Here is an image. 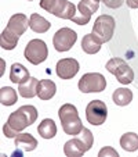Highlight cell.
Wrapping results in <instances>:
<instances>
[{"mask_svg": "<svg viewBox=\"0 0 138 157\" xmlns=\"http://www.w3.org/2000/svg\"><path fill=\"white\" fill-rule=\"evenodd\" d=\"M37 110L35 106H22L12 111L9 116V120L3 127V133L6 138H15L27 127L35 124L37 120Z\"/></svg>", "mask_w": 138, "mask_h": 157, "instance_id": "cell-1", "label": "cell"}, {"mask_svg": "<svg viewBox=\"0 0 138 157\" xmlns=\"http://www.w3.org/2000/svg\"><path fill=\"white\" fill-rule=\"evenodd\" d=\"M29 27V20L25 14H14L10 17L6 29L0 35V46L4 50H12L17 48L19 38L25 33Z\"/></svg>", "mask_w": 138, "mask_h": 157, "instance_id": "cell-2", "label": "cell"}, {"mask_svg": "<svg viewBox=\"0 0 138 157\" xmlns=\"http://www.w3.org/2000/svg\"><path fill=\"white\" fill-rule=\"evenodd\" d=\"M58 117L59 121H61L62 129L66 135L76 136L84 128L82 124V120L79 117V113H77V109L71 103H65L64 106L59 107Z\"/></svg>", "mask_w": 138, "mask_h": 157, "instance_id": "cell-3", "label": "cell"}, {"mask_svg": "<svg viewBox=\"0 0 138 157\" xmlns=\"http://www.w3.org/2000/svg\"><path fill=\"white\" fill-rule=\"evenodd\" d=\"M40 7L47 13L64 20H72L76 15V9L69 0H40Z\"/></svg>", "mask_w": 138, "mask_h": 157, "instance_id": "cell-4", "label": "cell"}, {"mask_svg": "<svg viewBox=\"0 0 138 157\" xmlns=\"http://www.w3.org/2000/svg\"><path fill=\"white\" fill-rule=\"evenodd\" d=\"M105 68L108 70L111 74L116 77V79L123 85H129L134 79V71L133 68L127 64L126 60L120 59V57H113L106 63Z\"/></svg>", "mask_w": 138, "mask_h": 157, "instance_id": "cell-5", "label": "cell"}, {"mask_svg": "<svg viewBox=\"0 0 138 157\" xmlns=\"http://www.w3.org/2000/svg\"><path fill=\"white\" fill-rule=\"evenodd\" d=\"M79 90L83 93H100L106 88V79L100 72H87L79 81Z\"/></svg>", "mask_w": 138, "mask_h": 157, "instance_id": "cell-6", "label": "cell"}, {"mask_svg": "<svg viewBox=\"0 0 138 157\" xmlns=\"http://www.w3.org/2000/svg\"><path fill=\"white\" fill-rule=\"evenodd\" d=\"M115 27H116V22H115V18L112 15L108 14H102L100 17H97L94 25H93V33L100 39L102 43H106L112 39L115 32Z\"/></svg>", "mask_w": 138, "mask_h": 157, "instance_id": "cell-7", "label": "cell"}, {"mask_svg": "<svg viewBox=\"0 0 138 157\" xmlns=\"http://www.w3.org/2000/svg\"><path fill=\"white\" fill-rule=\"evenodd\" d=\"M24 56L30 64L39 65L48 56V49L46 42L41 40V39H32L25 48Z\"/></svg>", "mask_w": 138, "mask_h": 157, "instance_id": "cell-8", "label": "cell"}, {"mask_svg": "<svg viewBox=\"0 0 138 157\" xmlns=\"http://www.w3.org/2000/svg\"><path fill=\"white\" fill-rule=\"evenodd\" d=\"M108 117V107L102 100H91L86 107V118L91 125H102Z\"/></svg>", "mask_w": 138, "mask_h": 157, "instance_id": "cell-9", "label": "cell"}, {"mask_svg": "<svg viewBox=\"0 0 138 157\" xmlns=\"http://www.w3.org/2000/svg\"><path fill=\"white\" fill-rule=\"evenodd\" d=\"M77 40V33L71 28H61L53 36V44L57 52H68L75 46Z\"/></svg>", "mask_w": 138, "mask_h": 157, "instance_id": "cell-10", "label": "cell"}, {"mask_svg": "<svg viewBox=\"0 0 138 157\" xmlns=\"http://www.w3.org/2000/svg\"><path fill=\"white\" fill-rule=\"evenodd\" d=\"M100 7V2L97 0H80L77 4V13L72 21L77 25H87L91 15L94 14Z\"/></svg>", "mask_w": 138, "mask_h": 157, "instance_id": "cell-11", "label": "cell"}, {"mask_svg": "<svg viewBox=\"0 0 138 157\" xmlns=\"http://www.w3.org/2000/svg\"><path fill=\"white\" fill-rule=\"evenodd\" d=\"M79 61L76 59H72V57L61 59L55 65V72L61 79H72L79 72Z\"/></svg>", "mask_w": 138, "mask_h": 157, "instance_id": "cell-12", "label": "cell"}, {"mask_svg": "<svg viewBox=\"0 0 138 157\" xmlns=\"http://www.w3.org/2000/svg\"><path fill=\"white\" fill-rule=\"evenodd\" d=\"M86 151H87L86 145L83 143V140L80 139L77 135L73 139L68 140L64 145V153H65V156H68V157H80V156H83Z\"/></svg>", "mask_w": 138, "mask_h": 157, "instance_id": "cell-13", "label": "cell"}, {"mask_svg": "<svg viewBox=\"0 0 138 157\" xmlns=\"http://www.w3.org/2000/svg\"><path fill=\"white\" fill-rule=\"evenodd\" d=\"M15 147L17 149H22L24 151H32L37 147V139L33 138L30 133L24 132V133H18L15 136Z\"/></svg>", "mask_w": 138, "mask_h": 157, "instance_id": "cell-14", "label": "cell"}, {"mask_svg": "<svg viewBox=\"0 0 138 157\" xmlns=\"http://www.w3.org/2000/svg\"><path fill=\"white\" fill-rule=\"evenodd\" d=\"M57 92V85L51 79H41L37 85V98L40 100H50Z\"/></svg>", "mask_w": 138, "mask_h": 157, "instance_id": "cell-15", "label": "cell"}, {"mask_svg": "<svg viewBox=\"0 0 138 157\" xmlns=\"http://www.w3.org/2000/svg\"><path fill=\"white\" fill-rule=\"evenodd\" d=\"M37 85H39V79H36L35 77H30L28 81L18 85L19 96H22L25 99H32L35 96H37Z\"/></svg>", "mask_w": 138, "mask_h": 157, "instance_id": "cell-16", "label": "cell"}, {"mask_svg": "<svg viewBox=\"0 0 138 157\" xmlns=\"http://www.w3.org/2000/svg\"><path fill=\"white\" fill-rule=\"evenodd\" d=\"M101 44L102 42L94 35V33H87L84 35V38L82 39V49L84 53L87 54H95L101 50Z\"/></svg>", "mask_w": 138, "mask_h": 157, "instance_id": "cell-17", "label": "cell"}, {"mask_svg": "<svg viewBox=\"0 0 138 157\" xmlns=\"http://www.w3.org/2000/svg\"><path fill=\"white\" fill-rule=\"evenodd\" d=\"M29 78H30L29 71H28V68H25L22 64L14 63V64L11 65V70H10V81H11L12 83L19 85V83L28 81Z\"/></svg>", "mask_w": 138, "mask_h": 157, "instance_id": "cell-18", "label": "cell"}, {"mask_svg": "<svg viewBox=\"0 0 138 157\" xmlns=\"http://www.w3.org/2000/svg\"><path fill=\"white\" fill-rule=\"evenodd\" d=\"M29 27L33 32L44 33V32H47V31L50 29L51 24L44 17H41L40 14L33 13V14H30V18H29Z\"/></svg>", "mask_w": 138, "mask_h": 157, "instance_id": "cell-19", "label": "cell"}, {"mask_svg": "<svg viewBox=\"0 0 138 157\" xmlns=\"http://www.w3.org/2000/svg\"><path fill=\"white\" fill-rule=\"evenodd\" d=\"M37 132L43 139H53L57 135V125L54 122V120L51 118L43 120L37 127Z\"/></svg>", "mask_w": 138, "mask_h": 157, "instance_id": "cell-20", "label": "cell"}, {"mask_svg": "<svg viewBox=\"0 0 138 157\" xmlns=\"http://www.w3.org/2000/svg\"><path fill=\"white\" fill-rule=\"evenodd\" d=\"M112 99H113L115 104H118V106H129L130 101L133 100V92L127 88H119L113 92Z\"/></svg>", "mask_w": 138, "mask_h": 157, "instance_id": "cell-21", "label": "cell"}, {"mask_svg": "<svg viewBox=\"0 0 138 157\" xmlns=\"http://www.w3.org/2000/svg\"><path fill=\"white\" fill-rule=\"evenodd\" d=\"M120 146L126 151H135L138 150V135L135 132H127L122 135Z\"/></svg>", "mask_w": 138, "mask_h": 157, "instance_id": "cell-22", "label": "cell"}, {"mask_svg": "<svg viewBox=\"0 0 138 157\" xmlns=\"http://www.w3.org/2000/svg\"><path fill=\"white\" fill-rule=\"evenodd\" d=\"M18 100V95L15 92V89L10 88V86H3L0 89V101L3 106H12Z\"/></svg>", "mask_w": 138, "mask_h": 157, "instance_id": "cell-23", "label": "cell"}, {"mask_svg": "<svg viewBox=\"0 0 138 157\" xmlns=\"http://www.w3.org/2000/svg\"><path fill=\"white\" fill-rule=\"evenodd\" d=\"M77 136H79L80 139L83 140V143L86 145V149H87V151L90 150L91 147H93V143H94V136H93V133H91L90 129H87V128H83L82 132H80Z\"/></svg>", "mask_w": 138, "mask_h": 157, "instance_id": "cell-24", "label": "cell"}, {"mask_svg": "<svg viewBox=\"0 0 138 157\" xmlns=\"http://www.w3.org/2000/svg\"><path fill=\"white\" fill-rule=\"evenodd\" d=\"M98 157H119V153L115 150L111 146H106V147H102L98 153Z\"/></svg>", "mask_w": 138, "mask_h": 157, "instance_id": "cell-25", "label": "cell"}, {"mask_svg": "<svg viewBox=\"0 0 138 157\" xmlns=\"http://www.w3.org/2000/svg\"><path fill=\"white\" fill-rule=\"evenodd\" d=\"M102 2L108 9H119L124 3V0H102Z\"/></svg>", "mask_w": 138, "mask_h": 157, "instance_id": "cell-26", "label": "cell"}, {"mask_svg": "<svg viewBox=\"0 0 138 157\" xmlns=\"http://www.w3.org/2000/svg\"><path fill=\"white\" fill-rule=\"evenodd\" d=\"M126 4L130 9H138V0H126Z\"/></svg>", "mask_w": 138, "mask_h": 157, "instance_id": "cell-27", "label": "cell"}, {"mask_svg": "<svg viewBox=\"0 0 138 157\" xmlns=\"http://www.w3.org/2000/svg\"><path fill=\"white\" fill-rule=\"evenodd\" d=\"M2 67H3V68H2V74H3V72H4V61H3V60H2Z\"/></svg>", "mask_w": 138, "mask_h": 157, "instance_id": "cell-28", "label": "cell"}, {"mask_svg": "<svg viewBox=\"0 0 138 157\" xmlns=\"http://www.w3.org/2000/svg\"><path fill=\"white\" fill-rule=\"evenodd\" d=\"M97 2H102V0H97Z\"/></svg>", "mask_w": 138, "mask_h": 157, "instance_id": "cell-29", "label": "cell"}, {"mask_svg": "<svg viewBox=\"0 0 138 157\" xmlns=\"http://www.w3.org/2000/svg\"><path fill=\"white\" fill-rule=\"evenodd\" d=\"M28 2H32V0H28Z\"/></svg>", "mask_w": 138, "mask_h": 157, "instance_id": "cell-30", "label": "cell"}]
</instances>
